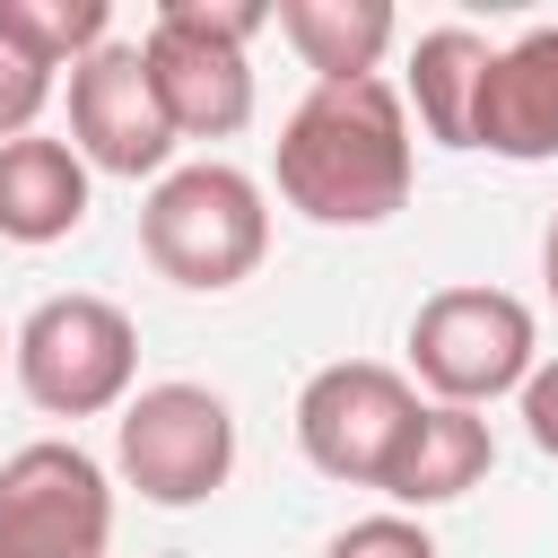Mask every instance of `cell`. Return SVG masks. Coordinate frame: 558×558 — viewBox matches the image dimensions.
<instances>
[{
    "label": "cell",
    "mask_w": 558,
    "mask_h": 558,
    "mask_svg": "<svg viewBox=\"0 0 558 558\" xmlns=\"http://www.w3.org/2000/svg\"><path fill=\"white\" fill-rule=\"evenodd\" d=\"M410 113L384 70L305 87V105L279 122V201L314 227H384L410 201Z\"/></svg>",
    "instance_id": "cell-1"
},
{
    "label": "cell",
    "mask_w": 558,
    "mask_h": 558,
    "mask_svg": "<svg viewBox=\"0 0 558 558\" xmlns=\"http://www.w3.org/2000/svg\"><path fill=\"white\" fill-rule=\"evenodd\" d=\"M140 253L157 279L192 288V296H218V288H244L270 253V201L244 166L227 157H201V166H166L140 201Z\"/></svg>",
    "instance_id": "cell-2"
},
{
    "label": "cell",
    "mask_w": 558,
    "mask_h": 558,
    "mask_svg": "<svg viewBox=\"0 0 558 558\" xmlns=\"http://www.w3.org/2000/svg\"><path fill=\"white\" fill-rule=\"evenodd\" d=\"M270 26V0H157L140 61L174 122V140H235L253 122V35Z\"/></svg>",
    "instance_id": "cell-3"
},
{
    "label": "cell",
    "mask_w": 558,
    "mask_h": 558,
    "mask_svg": "<svg viewBox=\"0 0 558 558\" xmlns=\"http://www.w3.org/2000/svg\"><path fill=\"white\" fill-rule=\"evenodd\" d=\"M9 375L44 418H105L131 401L140 375V323L113 296H44L17 331H9Z\"/></svg>",
    "instance_id": "cell-4"
},
{
    "label": "cell",
    "mask_w": 558,
    "mask_h": 558,
    "mask_svg": "<svg viewBox=\"0 0 558 558\" xmlns=\"http://www.w3.org/2000/svg\"><path fill=\"white\" fill-rule=\"evenodd\" d=\"M541 366V323L514 288H436L410 314V375L427 384V401L480 410L497 392H523V375Z\"/></svg>",
    "instance_id": "cell-5"
},
{
    "label": "cell",
    "mask_w": 558,
    "mask_h": 558,
    "mask_svg": "<svg viewBox=\"0 0 558 558\" xmlns=\"http://www.w3.org/2000/svg\"><path fill=\"white\" fill-rule=\"evenodd\" d=\"M113 462L148 506H201L235 471V410L209 384H148L113 418Z\"/></svg>",
    "instance_id": "cell-6"
},
{
    "label": "cell",
    "mask_w": 558,
    "mask_h": 558,
    "mask_svg": "<svg viewBox=\"0 0 558 558\" xmlns=\"http://www.w3.org/2000/svg\"><path fill=\"white\" fill-rule=\"evenodd\" d=\"M0 558H113V480L87 445L35 436L0 462Z\"/></svg>",
    "instance_id": "cell-7"
},
{
    "label": "cell",
    "mask_w": 558,
    "mask_h": 558,
    "mask_svg": "<svg viewBox=\"0 0 558 558\" xmlns=\"http://www.w3.org/2000/svg\"><path fill=\"white\" fill-rule=\"evenodd\" d=\"M410 418H418V384L401 366H384V357H331L296 392V453L323 480H340V488H375Z\"/></svg>",
    "instance_id": "cell-8"
},
{
    "label": "cell",
    "mask_w": 558,
    "mask_h": 558,
    "mask_svg": "<svg viewBox=\"0 0 558 558\" xmlns=\"http://www.w3.org/2000/svg\"><path fill=\"white\" fill-rule=\"evenodd\" d=\"M70 148L87 174H122V183H157L174 166V122L148 87L140 44H96L70 70Z\"/></svg>",
    "instance_id": "cell-9"
},
{
    "label": "cell",
    "mask_w": 558,
    "mask_h": 558,
    "mask_svg": "<svg viewBox=\"0 0 558 558\" xmlns=\"http://www.w3.org/2000/svg\"><path fill=\"white\" fill-rule=\"evenodd\" d=\"M471 148L541 166L558 157V26H523L514 44L488 52L480 96H471Z\"/></svg>",
    "instance_id": "cell-10"
},
{
    "label": "cell",
    "mask_w": 558,
    "mask_h": 558,
    "mask_svg": "<svg viewBox=\"0 0 558 558\" xmlns=\"http://www.w3.org/2000/svg\"><path fill=\"white\" fill-rule=\"evenodd\" d=\"M488 462H497V436H488V418L480 410H453V401H418V418L401 427V445H392V462H384V497H392V514H427V506H453V497H471L480 480H488Z\"/></svg>",
    "instance_id": "cell-11"
},
{
    "label": "cell",
    "mask_w": 558,
    "mask_h": 558,
    "mask_svg": "<svg viewBox=\"0 0 558 558\" xmlns=\"http://www.w3.org/2000/svg\"><path fill=\"white\" fill-rule=\"evenodd\" d=\"M87 218V166L70 140L17 131L0 140V235L9 244H61Z\"/></svg>",
    "instance_id": "cell-12"
},
{
    "label": "cell",
    "mask_w": 558,
    "mask_h": 558,
    "mask_svg": "<svg viewBox=\"0 0 558 558\" xmlns=\"http://www.w3.org/2000/svg\"><path fill=\"white\" fill-rule=\"evenodd\" d=\"M270 26L296 44V61L314 70V87L375 78V61L392 52V9L384 0H279Z\"/></svg>",
    "instance_id": "cell-13"
},
{
    "label": "cell",
    "mask_w": 558,
    "mask_h": 558,
    "mask_svg": "<svg viewBox=\"0 0 558 558\" xmlns=\"http://www.w3.org/2000/svg\"><path fill=\"white\" fill-rule=\"evenodd\" d=\"M488 35L471 26H427L410 44V78H401V113H418V131L436 148H471V96H480V70H488Z\"/></svg>",
    "instance_id": "cell-14"
},
{
    "label": "cell",
    "mask_w": 558,
    "mask_h": 558,
    "mask_svg": "<svg viewBox=\"0 0 558 558\" xmlns=\"http://www.w3.org/2000/svg\"><path fill=\"white\" fill-rule=\"evenodd\" d=\"M0 26L44 70H78L96 44H113V9L105 0H0Z\"/></svg>",
    "instance_id": "cell-15"
},
{
    "label": "cell",
    "mask_w": 558,
    "mask_h": 558,
    "mask_svg": "<svg viewBox=\"0 0 558 558\" xmlns=\"http://www.w3.org/2000/svg\"><path fill=\"white\" fill-rule=\"evenodd\" d=\"M44 96H52V70L0 26V140H17V131H35V113H44Z\"/></svg>",
    "instance_id": "cell-16"
},
{
    "label": "cell",
    "mask_w": 558,
    "mask_h": 558,
    "mask_svg": "<svg viewBox=\"0 0 558 558\" xmlns=\"http://www.w3.org/2000/svg\"><path fill=\"white\" fill-rule=\"evenodd\" d=\"M323 558H445V549H436V532H427L418 514H366V523H349Z\"/></svg>",
    "instance_id": "cell-17"
},
{
    "label": "cell",
    "mask_w": 558,
    "mask_h": 558,
    "mask_svg": "<svg viewBox=\"0 0 558 558\" xmlns=\"http://www.w3.org/2000/svg\"><path fill=\"white\" fill-rule=\"evenodd\" d=\"M523 436H532V445L558 462V357L523 375Z\"/></svg>",
    "instance_id": "cell-18"
},
{
    "label": "cell",
    "mask_w": 558,
    "mask_h": 558,
    "mask_svg": "<svg viewBox=\"0 0 558 558\" xmlns=\"http://www.w3.org/2000/svg\"><path fill=\"white\" fill-rule=\"evenodd\" d=\"M541 288H549V305H558V218L541 227Z\"/></svg>",
    "instance_id": "cell-19"
},
{
    "label": "cell",
    "mask_w": 558,
    "mask_h": 558,
    "mask_svg": "<svg viewBox=\"0 0 558 558\" xmlns=\"http://www.w3.org/2000/svg\"><path fill=\"white\" fill-rule=\"evenodd\" d=\"M0 366H9V331H0Z\"/></svg>",
    "instance_id": "cell-20"
}]
</instances>
